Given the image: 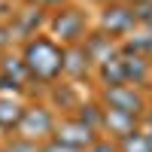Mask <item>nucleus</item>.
<instances>
[{"mask_svg":"<svg viewBox=\"0 0 152 152\" xmlns=\"http://www.w3.org/2000/svg\"><path fill=\"white\" fill-rule=\"evenodd\" d=\"M91 152H113V149H110V146H94Z\"/></svg>","mask_w":152,"mask_h":152,"instance_id":"9b49d317","label":"nucleus"},{"mask_svg":"<svg viewBox=\"0 0 152 152\" xmlns=\"http://www.w3.org/2000/svg\"><path fill=\"white\" fill-rule=\"evenodd\" d=\"M61 140H64V146H73V143H91V128H88L85 122L64 125V128H61Z\"/></svg>","mask_w":152,"mask_h":152,"instance_id":"7ed1b4c3","label":"nucleus"},{"mask_svg":"<svg viewBox=\"0 0 152 152\" xmlns=\"http://www.w3.org/2000/svg\"><path fill=\"white\" fill-rule=\"evenodd\" d=\"M46 3H55V0H46Z\"/></svg>","mask_w":152,"mask_h":152,"instance_id":"ddd939ff","label":"nucleus"},{"mask_svg":"<svg viewBox=\"0 0 152 152\" xmlns=\"http://www.w3.org/2000/svg\"><path fill=\"white\" fill-rule=\"evenodd\" d=\"M64 67V55L49 43V40H37L28 49V70L37 73L40 79H52V76Z\"/></svg>","mask_w":152,"mask_h":152,"instance_id":"f257e3e1","label":"nucleus"},{"mask_svg":"<svg viewBox=\"0 0 152 152\" xmlns=\"http://www.w3.org/2000/svg\"><path fill=\"white\" fill-rule=\"evenodd\" d=\"M104 24L110 31H125L131 24V12H125V9H107V15H104Z\"/></svg>","mask_w":152,"mask_h":152,"instance_id":"423d86ee","label":"nucleus"},{"mask_svg":"<svg viewBox=\"0 0 152 152\" xmlns=\"http://www.w3.org/2000/svg\"><path fill=\"white\" fill-rule=\"evenodd\" d=\"M140 3H152V0H140Z\"/></svg>","mask_w":152,"mask_h":152,"instance_id":"f8f14e48","label":"nucleus"},{"mask_svg":"<svg viewBox=\"0 0 152 152\" xmlns=\"http://www.w3.org/2000/svg\"><path fill=\"white\" fill-rule=\"evenodd\" d=\"M49 125H52V122H49V116H46L43 110H28V113L21 116V131H28V137H31V131L46 134Z\"/></svg>","mask_w":152,"mask_h":152,"instance_id":"20e7f679","label":"nucleus"},{"mask_svg":"<svg viewBox=\"0 0 152 152\" xmlns=\"http://www.w3.org/2000/svg\"><path fill=\"white\" fill-rule=\"evenodd\" d=\"M125 152H152V146H149L146 137H140V134H128V137H125Z\"/></svg>","mask_w":152,"mask_h":152,"instance_id":"0eeeda50","label":"nucleus"},{"mask_svg":"<svg viewBox=\"0 0 152 152\" xmlns=\"http://www.w3.org/2000/svg\"><path fill=\"white\" fill-rule=\"evenodd\" d=\"M46 152H76V149H70V146H49Z\"/></svg>","mask_w":152,"mask_h":152,"instance_id":"9d476101","label":"nucleus"},{"mask_svg":"<svg viewBox=\"0 0 152 152\" xmlns=\"http://www.w3.org/2000/svg\"><path fill=\"white\" fill-rule=\"evenodd\" d=\"M9 152H37V149H34L31 143H15V146H12Z\"/></svg>","mask_w":152,"mask_h":152,"instance_id":"1a4fd4ad","label":"nucleus"},{"mask_svg":"<svg viewBox=\"0 0 152 152\" xmlns=\"http://www.w3.org/2000/svg\"><path fill=\"white\" fill-rule=\"evenodd\" d=\"M79 24H82V18L76 15V12H61V18H58V31H61V37L73 40V37H79Z\"/></svg>","mask_w":152,"mask_h":152,"instance_id":"39448f33","label":"nucleus"},{"mask_svg":"<svg viewBox=\"0 0 152 152\" xmlns=\"http://www.w3.org/2000/svg\"><path fill=\"white\" fill-rule=\"evenodd\" d=\"M110 107L116 110V113H125V116H137L140 113V97H137L131 88H125V85H116V88H110Z\"/></svg>","mask_w":152,"mask_h":152,"instance_id":"f03ea898","label":"nucleus"},{"mask_svg":"<svg viewBox=\"0 0 152 152\" xmlns=\"http://www.w3.org/2000/svg\"><path fill=\"white\" fill-rule=\"evenodd\" d=\"M21 119V113H18V107L15 104H0V125H12V122H18Z\"/></svg>","mask_w":152,"mask_h":152,"instance_id":"6e6552de","label":"nucleus"}]
</instances>
